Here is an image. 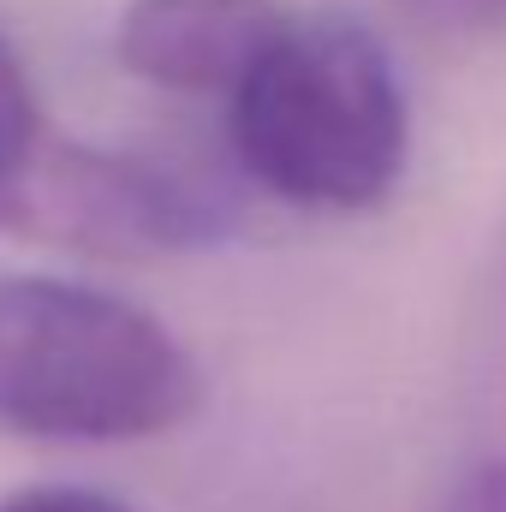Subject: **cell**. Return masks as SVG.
Returning a JSON list of instances; mask_svg holds the SVG:
<instances>
[{
    "mask_svg": "<svg viewBox=\"0 0 506 512\" xmlns=\"http://www.w3.org/2000/svg\"><path fill=\"white\" fill-rule=\"evenodd\" d=\"M245 179L310 215L381 209L411 155V108L381 36L352 12H292L227 96Z\"/></svg>",
    "mask_w": 506,
    "mask_h": 512,
    "instance_id": "6da1fadb",
    "label": "cell"
},
{
    "mask_svg": "<svg viewBox=\"0 0 506 512\" xmlns=\"http://www.w3.org/2000/svg\"><path fill=\"white\" fill-rule=\"evenodd\" d=\"M203 370L120 292L66 274H0V429L24 441H149L191 423Z\"/></svg>",
    "mask_w": 506,
    "mask_h": 512,
    "instance_id": "7a4b0ae2",
    "label": "cell"
},
{
    "mask_svg": "<svg viewBox=\"0 0 506 512\" xmlns=\"http://www.w3.org/2000/svg\"><path fill=\"white\" fill-rule=\"evenodd\" d=\"M6 221L54 251L102 256V262L197 251L215 245L227 227L221 203L185 173L155 167L149 155L102 149V143H54V137H42Z\"/></svg>",
    "mask_w": 506,
    "mask_h": 512,
    "instance_id": "3957f363",
    "label": "cell"
},
{
    "mask_svg": "<svg viewBox=\"0 0 506 512\" xmlns=\"http://www.w3.org/2000/svg\"><path fill=\"white\" fill-rule=\"evenodd\" d=\"M292 24L286 0H131L120 66L167 96H233Z\"/></svg>",
    "mask_w": 506,
    "mask_h": 512,
    "instance_id": "277c9868",
    "label": "cell"
},
{
    "mask_svg": "<svg viewBox=\"0 0 506 512\" xmlns=\"http://www.w3.org/2000/svg\"><path fill=\"white\" fill-rule=\"evenodd\" d=\"M42 149V108H36V84L12 48V36L0 30V221L12 215L24 179H30V161Z\"/></svg>",
    "mask_w": 506,
    "mask_h": 512,
    "instance_id": "5b68a950",
    "label": "cell"
},
{
    "mask_svg": "<svg viewBox=\"0 0 506 512\" xmlns=\"http://www.w3.org/2000/svg\"><path fill=\"white\" fill-rule=\"evenodd\" d=\"M411 24L441 30V36H477V30H501L506 0H393Z\"/></svg>",
    "mask_w": 506,
    "mask_h": 512,
    "instance_id": "8992f818",
    "label": "cell"
},
{
    "mask_svg": "<svg viewBox=\"0 0 506 512\" xmlns=\"http://www.w3.org/2000/svg\"><path fill=\"white\" fill-rule=\"evenodd\" d=\"M441 512H506V453L465 465L459 483L441 495Z\"/></svg>",
    "mask_w": 506,
    "mask_h": 512,
    "instance_id": "52a82bcc",
    "label": "cell"
},
{
    "mask_svg": "<svg viewBox=\"0 0 506 512\" xmlns=\"http://www.w3.org/2000/svg\"><path fill=\"white\" fill-rule=\"evenodd\" d=\"M0 512H131L120 495H102V489H24V495H6Z\"/></svg>",
    "mask_w": 506,
    "mask_h": 512,
    "instance_id": "ba28073f",
    "label": "cell"
}]
</instances>
